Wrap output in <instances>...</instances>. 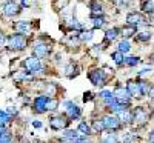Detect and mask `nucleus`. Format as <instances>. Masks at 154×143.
Here are the masks:
<instances>
[{"mask_svg": "<svg viewBox=\"0 0 154 143\" xmlns=\"http://www.w3.org/2000/svg\"><path fill=\"white\" fill-rule=\"evenodd\" d=\"M8 46H9V49L22 51V49L26 48V37H25L22 32L14 34V35H9V38H8Z\"/></svg>", "mask_w": 154, "mask_h": 143, "instance_id": "f257e3e1", "label": "nucleus"}, {"mask_svg": "<svg viewBox=\"0 0 154 143\" xmlns=\"http://www.w3.org/2000/svg\"><path fill=\"white\" fill-rule=\"evenodd\" d=\"M22 65H23V68L26 69L29 74H38V72L43 69V68H42V63H40V59H38L37 56L25 59Z\"/></svg>", "mask_w": 154, "mask_h": 143, "instance_id": "f03ea898", "label": "nucleus"}, {"mask_svg": "<svg viewBox=\"0 0 154 143\" xmlns=\"http://www.w3.org/2000/svg\"><path fill=\"white\" fill-rule=\"evenodd\" d=\"M88 77H89V82H91L94 86H103L105 80H106V75L102 69H93L88 74Z\"/></svg>", "mask_w": 154, "mask_h": 143, "instance_id": "7ed1b4c3", "label": "nucleus"}, {"mask_svg": "<svg viewBox=\"0 0 154 143\" xmlns=\"http://www.w3.org/2000/svg\"><path fill=\"white\" fill-rule=\"evenodd\" d=\"M69 117H63V115H57V117H53V119H49V126L51 129H54V131H62V129H65L69 123Z\"/></svg>", "mask_w": 154, "mask_h": 143, "instance_id": "20e7f679", "label": "nucleus"}, {"mask_svg": "<svg viewBox=\"0 0 154 143\" xmlns=\"http://www.w3.org/2000/svg\"><path fill=\"white\" fill-rule=\"evenodd\" d=\"M103 123L106 126V129H111V131H117V129L122 128V120L119 119V117H116V115H105L103 119Z\"/></svg>", "mask_w": 154, "mask_h": 143, "instance_id": "39448f33", "label": "nucleus"}, {"mask_svg": "<svg viewBox=\"0 0 154 143\" xmlns=\"http://www.w3.org/2000/svg\"><path fill=\"white\" fill-rule=\"evenodd\" d=\"M133 122H134L136 125H139V126H142V125H145V123L148 122V114H146L145 108L137 106V108L134 109V112H133Z\"/></svg>", "mask_w": 154, "mask_h": 143, "instance_id": "423d86ee", "label": "nucleus"}, {"mask_svg": "<svg viewBox=\"0 0 154 143\" xmlns=\"http://www.w3.org/2000/svg\"><path fill=\"white\" fill-rule=\"evenodd\" d=\"M63 106H66V115L69 117V120H77L79 117L82 115V111H80V108L77 106V105H74L72 102H65L63 103Z\"/></svg>", "mask_w": 154, "mask_h": 143, "instance_id": "0eeeda50", "label": "nucleus"}, {"mask_svg": "<svg viewBox=\"0 0 154 143\" xmlns=\"http://www.w3.org/2000/svg\"><path fill=\"white\" fill-rule=\"evenodd\" d=\"M2 11L6 17H14L20 12V6L16 2H12V0H8V2L2 6Z\"/></svg>", "mask_w": 154, "mask_h": 143, "instance_id": "6e6552de", "label": "nucleus"}, {"mask_svg": "<svg viewBox=\"0 0 154 143\" xmlns=\"http://www.w3.org/2000/svg\"><path fill=\"white\" fill-rule=\"evenodd\" d=\"M126 23L139 28V26H142V25H145L146 20H145V17L142 14H139V12H130V14L126 16Z\"/></svg>", "mask_w": 154, "mask_h": 143, "instance_id": "1a4fd4ad", "label": "nucleus"}, {"mask_svg": "<svg viewBox=\"0 0 154 143\" xmlns=\"http://www.w3.org/2000/svg\"><path fill=\"white\" fill-rule=\"evenodd\" d=\"M46 102H48V97L46 96H38L35 100H34V105H32V111L35 114H43L46 109Z\"/></svg>", "mask_w": 154, "mask_h": 143, "instance_id": "9d476101", "label": "nucleus"}, {"mask_svg": "<svg viewBox=\"0 0 154 143\" xmlns=\"http://www.w3.org/2000/svg\"><path fill=\"white\" fill-rule=\"evenodd\" d=\"M126 89L128 93L131 94V97H142V88H140V82H134V80H130L126 83Z\"/></svg>", "mask_w": 154, "mask_h": 143, "instance_id": "9b49d317", "label": "nucleus"}, {"mask_svg": "<svg viewBox=\"0 0 154 143\" xmlns=\"http://www.w3.org/2000/svg\"><path fill=\"white\" fill-rule=\"evenodd\" d=\"M49 51H51V46L46 45V43H40L38 42L35 46H34V56H37L38 59H43L49 54Z\"/></svg>", "mask_w": 154, "mask_h": 143, "instance_id": "f8f14e48", "label": "nucleus"}, {"mask_svg": "<svg viewBox=\"0 0 154 143\" xmlns=\"http://www.w3.org/2000/svg\"><path fill=\"white\" fill-rule=\"evenodd\" d=\"M112 94L119 102H123V103H128L130 102V97H131V94L128 93V89H123V88H117Z\"/></svg>", "mask_w": 154, "mask_h": 143, "instance_id": "ddd939ff", "label": "nucleus"}, {"mask_svg": "<svg viewBox=\"0 0 154 143\" xmlns=\"http://www.w3.org/2000/svg\"><path fill=\"white\" fill-rule=\"evenodd\" d=\"M89 9H91V16L93 17L103 16V6H102V3L97 2V0H93V2L89 3Z\"/></svg>", "mask_w": 154, "mask_h": 143, "instance_id": "4468645a", "label": "nucleus"}, {"mask_svg": "<svg viewBox=\"0 0 154 143\" xmlns=\"http://www.w3.org/2000/svg\"><path fill=\"white\" fill-rule=\"evenodd\" d=\"M62 135H63V138L68 140V141H74L77 137L80 135V131H79V129H66V131L62 132Z\"/></svg>", "mask_w": 154, "mask_h": 143, "instance_id": "2eb2a0df", "label": "nucleus"}, {"mask_svg": "<svg viewBox=\"0 0 154 143\" xmlns=\"http://www.w3.org/2000/svg\"><path fill=\"white\" fill-rule=\"evenodd\" d=\"M14 28H16V31H17V32L25 34V32H28V31H29V23H28V22L20 20V22H16V23H14Z\"/></svg>", "mask_w": 154, "mask_h": 143, "instance_id": "dca6fc26", "label": "nucleus"}, {"mask_svg": "<svg viewBox=\"0 0 154 143\" xmlns=\"http://www.w3.org/2000/svg\"><path fill=\"white\" fill-rule=\"evenodd\" d=\"M117 115H119V119H120L123 123H131V122H133V112H130L128 109H123V111L119 112Z\"/></svg>", "mask_w": 154, "mask_h": 143, "instance_id": "f3484780", "label": "nucleus"}, {"mask_svg": "<svg viewBox=\"0 0 154 143\" xmlns=\"http://www.w3.org/2000/svg\"><path fill=\"white\" fill-rule=\"evenodd\" d=\"M119 35V29L117 28H111L105 32V42H112L116 40V37Z\"/></svg>", "mask_w": 154, "mask_h": 143, "instance_id": "a211bd4d", "label": "nucleus"}, {"mask_svg": "<svg viewBox=\"0 0 154 143\" xmlns=\"http://www.w3.org/2000/svg\"><path fill=\"white\" fill-rule=\"evenodd\" d=\"M105 23H106V22H105V17H103V16H96V17H93V26H94L96 29L103 28Z\"/></svg>", "mask_w": 154, "mask_h": 143, "instance_id": "6ab92c4d", "label": "nucleus"}, {"mask_svg": "<svg viewBox=\"0 0 154 143\" xmlns=\"http://www.w3.org/2000/svg\"><path fill=\"white\" fill-rule=\"evenodd\" d=\"M136 26H133V25H128V26H125L123 29H122V35L125 37V38H128V37H133L134 34H136Z\"/></svg>", "mask_w": 154, "mask_h": 143, "instance_id": "aec40b11", "label": "nucleus"}, {"mask_svg": "<svg viewBox=\"0 0 154 143\" xmlns=\"http://www.w3.org/2000/svg\"><path fill=\"white\" fill-rule=\"evenodd\" d=\"M9 122H11V114L6 111H0V125L2 126H8L9 125Z\"/></svg>", "mask_w": 154, "mask_h": 143, "instance_id": "412c9836", "label": "nucleus"}, {"mask_svg": "<svg viewBox=\"0 0 154 143\" xmlns=\"http://www.w3.org/2000/svg\"><path fill=\"white\" fill-rule=\"evenodd\" d=\"M140 63V59L139 57H125L123 59V65L125 66H137V65Z\"/></svg>", "mask_w": 154, "mask_h": 143, "instance_id": "4be33fe9", "label": "nucleus"}, {"mask_svg": "<svg viewBox=\"0 0 154 143\" xmlns=\"http://www.w3.org/2000/svg\"><path fill=\"white\" fill-rule=\"evenodd\" d=\"M111 59H112V62L114 63H117V65H123V53H120V51L117 49V51H114V53L111 54Z\"/></svg>", "mask_w": 154, "mask_h": 143, "instance_id": "5701e85b", "label": "nucleus"}, {"mask_svg": "<svg viewBox=\"0 0 154 143\" xmlns=\"http://www.w3.org/2000/svg\"><path fill=\"white\" fill-rule=\"evenodd\" d=\"M79 131H80V134H83V135H91V134H93L91 126H89L88 123H85V122H82V123L79 125Z\"/></svg>", "mask_w": 154, "mask_h": 143, "instance_id": "b1692460", "label": "nucleus"}, {"mask_svg": "<svg viewBox=\"0 0 154 143\" xmlns=\"http://www.w3.org/2000/svg\"><path fill=\"white\" fill-rule=\"evenodd\" d=\"M93 128L96 129V132H103L105 129H106L103 120H94V122H93Z\"/></svg>", "mask_w": 154, "mask_h": 143, "instance_id": "393cba45", "label": "nucleus"}, {"mask_svg": "<svg viewBox=\"0 0 154 143\" xmlns=\"http://www.w3.org/2000/svg\"><path fill=\"white\" fill-rule=\"evenodd\" d=\"M28 71H19V72H16V74H12V79H14L16 82H22V80H25V79H28Z\"/></svg>", "mask_w": 154, "mask_h": 143, "instance_id": "a878e982", "label": "nucleus"}, {"mask_svg": "<svg viewBox=\"0 0 154 143\" xmlns=\"http://www.w3.org/2000/svg\"><path fill=\"white\" fill-rule=\"evenodd\" d=\"M57 106H59V100H57V99H49V97H48L46 109H48V111H54V109H57Z\"/></svg>", "mask_w": 154, "mask_h": 143, "instance_id": "bb28decb", "label": "nucleus"}, {"mask_svg": "<svg viewBox=\"0 0 154 143\" xmlns=\"http://www.w3.org/2000/svg\"><path fill=\"white\" fill-rule=\"evenodd\" d=\"M120 53H123V54H126L128 51L131 49V46H130V43H128V40H122V42H119V48H117Z\"/></svg>", "mask_w": 154, "mask_h": 143, "instance_id": "cd10ccee", "label": "nucleus"}, {"mask_svg": "<svg viewBox=\"0 0 154 143\" xmlns=\"http://www.w3.org/2000/svg\"><path fill=\"white\" fill-rule=\"evenodd\" d=\"M136 38L139 42H148L149 38H151V32H148V31H143V32H139L137 35H136Z\"/></svg>", "mask_w": 154, "mask_h": 143, "instance_id": "c85d7f7f", "label": "nucleus"}, {"mask_svg": "<svg viewBox=\"0 0 154 143\" xmlns=\"http://www.w3.org/2000/svg\"><path fill=\"white\" fill-rule=\"evenodd\" d=\"M140 88H142V94H143V96H149L152 86H151L148 82H143V80H142V82H140Z\"/></svg>", "mask_w": 154, "mask_h": 143, "instance_id": "c756f323", "label": "nucleus"}, {"mask_svg": "<svg viewBox=\"0 0 154 143\" xmlns=\"http://www.w3.org/2000/svg\"><path fill=\"white\" fill-rule=\"evenodd\" d=\"M79 37H80L82 42H88V40H91V38H93V32L91 31H82Z\"/></svg>", "mask_w": 154, "mask_h": 143, "instance_id": "7c9ffc66", "label": "nucleus"}, {"mask_svg": "<svg viewBox=\"0 0 154 143\" xmlns=\"http://www.w3.org/2000/svg\"><path fill=\"white\" fill-rule=\"evenodd\" d=\"M142 9L145 12H151V11H154V3L151 2V0H146V2L142 3Z\"/></svg>", "mask_w": 154, "mask_h": 143, "instance_id": "2f4dec72", "label": "nucleus"}, {"mask_svg": "<svg viewBox=\"0 0 154 143\" xmlns=\"http://www.w3.org/2000/svg\"><path fill=\"white\" fill-rule=\"evenodd\" d=\"M99 96H100L102 99H103V100H106V99H111V97H114V94L111 93V91H106V89H105V91H102V93H100Z\"/></svg>", "mask_w": 154, "mask_h": 143, "instance_id": "473e14b6", "label": "nucleus"}, {"mask_svg": "<svg viewBox=\"0 0 154 143\" xmlns=\"http://www.w3.org/2000/svg\"><path fill=\"white\" fill-rule=\"evenodd\" d=\"M46 93H49L51 96L56 94V86H54V83H48V85H46Z\"/></svg>", "mask_w": 154, "mask_h": 143, "instance_id": "72a5a7b5", "label": "nucleus"}, {"mask_svg": "<svg viewBox=\"0 0 154 143\" xmlns=\"http://www.w3.org/2000/svg\"><path fill=\"white\" fill-rule=\"evenodd\" d=\"M103 140H105V141H117L119 138H117V137H116V135L111 132V134H108L106 137H103Z\"/></svg>", "mask_w": 154, "mask_h": 143, "instance_id": "f704fd0d", "label": "nucleus"}, {"mask_svg": "<svg viewBox=\"0 0 154 143\" xmlns=\"http://www.w3.org/2000/svg\"><path fill=\"white\" fill-rule=\"evenodd\" d=\"M93 97H94V94H93V93H85V94H83V102H89V100H93Z\"/></svg>", "mask_w": 154, "mask_h": 143, "instance_id": "c9c22d12", "label": "nucleus"}, {"mask_svg": "<svg viewBox=\"0 0 154 143\" xmlns=\"http://www.w3.org/2000/svg\"><path fill=\"white\" fill-rule=\"evenodd\" d=\"M111 2H112L114 5H125L128 0H111Z\"/></svg>", "mask_w": 154, "mask_h": 143, "instance_id": "e433bc0d", "label": "nucleus"}, {"mask_svg": "<svg viewBox=\"0 0 154 143\" xmlns=\"http://www.w3.org/2000/svg\"><path fill=\"white\" fill-rule=\"evenodd\" d=\"M20 5H22L23 8H28V6H29V0H20Z\"/></svg>", "mask_w": 154, "mask_h": 143, "instance_id": "4c0bfd02", "label": "nucleus"}, {"mask_svg": "<svg viewBox=\"0 0 154 143\" xmlns=\"http://www.w3.org/2000/svg\"><path fill=\"white\" fill-rule=\"evenodd\" d=\"M32 126H34V128H42V122L34 120V122H32Z\"/></svg>", "mask_w": 154, "mask_h": 143, "instance_id": "58836bf2", "label": "nucleus"}, {"mask_svg": "<svg viewBox=\"0 0 154 143\" xmlns=\"http://www.w3.org/2000/svg\"><path fill=\"white\" fill-rule=\"evenodd\" d=\"M5 43V35H3V32L2 31H0V46H2Z\"/></svg>", "mask_w": 154, "mask_h": 143, "instance_id": "ea45409f", "label": "nucleus"}, {"mask_svg": "<svg viewBox=\"0 0 154 143\" xmlns=\"http://www.w3.org/2000/svg\"><path fill=\"white\" fill-rule=\"evenodd\" d=\"M8 112H9V114H17V108H9Z\"/></svg>", "mask_w": 154, "mask_h": 143, "instance_id": "a19ab883", "label": "nucleus"}, {"mask_svg": "<svg viewBox=\"0 0 154 143\" xmlns=\"http://www.w3.org/2000/svg\"><path fill=\"white\" fill-rule=\"evenodd\" d=\"M149 140H151V141H154V129L149 132Z\"/></svg>", "mask_w": 154, "mask_h": 143, "instance_id": "79ce46f5", "label": "nucleus"}, {"mask_svg": "<svg viewBox=\"0 0 154 143\" xmlns=\"http://www.w3.org/2000/svg\"><path fill=\"white\" fill-rule=\"evenodd\" d=\"M151 120L154 122V111H152V114H151Z\"/></svg>", "mask_w": 154, "mask_h": 143, "instance_id": "37998d69", "label": "nucleus"}]
</instances>
